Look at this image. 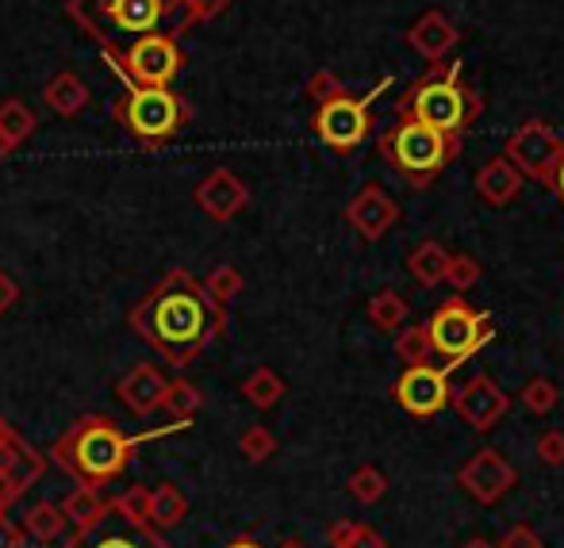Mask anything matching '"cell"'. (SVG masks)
<instances>
[{"label":"cell","mask_w":564,"mask_h":548,"mask_svg":"<svg viewBox=\"0 0 564 548\" xmlns=\"http://www.w3.org/2000/svg\"><path fill=\"white\" fill-rule=\"evenodd\" d=\"M346 219L365 242H377V238H384L388 230L400 222V208H395V200L380 185H365L361 193L349 200Z\"/></svg>","instance_id":"obj_14"},{"label":"cell","mask_w":564,"mask_h":548,"mask_svg":"<svg viewBox=\"0 0 564 548\" xmlns=\"http://www.w3.org/2000/svg\"><path fill=\"white\" fill-rule=\"evenodd\" d=\"M112 69L123 85H170L181 74V46L173 35H142L112 54Z\"/></svg>","instance_id":"obj_8"},{"label":"cell","mask_w":564,"mask_h":548,"mask_svg":"<svg viewBox=\"0 0 564 548\" xmlns=\"http://www.w3.org/2000/svg\"><path fill=\"white\" fill-rule=\"evenodd\" d=\"M349 495H354L357 503H365V506L380 503V498L388 495V480H384V472H380V468H372V464L357 468V472L349 475Z\"/></svg>","instance_id":"obj_27"},{"label":"cell","mask_w":564,"mask_h":548,"mask_svg":"<svg viewBox=\"0 0 564 548\" xmlns=\"http://www.w3.org/2000/svg\"><path fill=\"white\" fill-rule=\"evenodd\" d=\"M484 268L476 257H468V253H457V257H449V268H446V284L457 292H468L473 284H480Z\"/></svg>","instance_id":"obj_29"},{"label":"cell","mask_w":564,"mask_h":548,"mask_svg":"<svg viewBox=\"0 0 564 548\" xmlns=\"http://www.w3.org/2000/svg\"><path fill=\"white\" fill-rule=\"evenodd\" d=\"M449 403L457 407V415L465 418L473 430H480V434H488L491 426H496L499 418L511 410V399H507V392L488 376V372H476L473 380H465L460 387H453V399Z\"/></svg>","instance_id":"obj_12"},{"label":"cell","mask_w":564,"mask_h":548,"mask_svg":"<svg viewBox=\"0 0 564 548\" xmlns=\"http://www.w3.org/2000/svg\"><path fill=\"white\" fill-rule=\"evenodd\" d=\"M66 12L108 58L142 35L181 39L193 28L185 0H66Z\"/></svg>","instance_id":"obj_2"},{"label":"cell","mask_w":564,"mask_h":548,"mask_svg":"<svg viewBox=\"0 0 564 548\" xmlns=\"http://www.w3.org/2000/svg\"><path fill=\"white\" fill-rule=\"evenodd\" d=\"M408 315H411L408 299H403L400 292H392V288L377 292V296L369 299V319H372V327H377V330L395 333L403 322H408Z\"/></svg>","instance_id":"obj_22"},{"label":"cell","mask_w":564,"mask_h":548,"mask_svg":"<svg viewBox=\"0 0 564 548\" xmlns=\"http://www.w3.org/2000/svg\"><path fill=\"white\" fill-rule=\"evenodd\" d=\"M460 548H496V545H491V541H484V537H473V541H465Z\"/></svg>","instance_id":"obj_39"},{"label":"cell","mask_w":564,"mask_h":548,"mask_svg":"<svg viewBox=\"0 0 564 548\" xmlns=\"http://www.w3.org/2000/svg\"><path fill=\"white\" fill-rule=\"evenodd\" d=\"M395 357L403 364H431L434 361V349H431V338H426V327H400V338H395Z\"/></svg>","instance_id":"obj_25"},{"label":"cell","mask_w":564,"mask_h":548,"mask_svg":"<svg viewBox=\"0 0 564 548\" xmlns=\"http://www.w3.org/2000/svg\"><path fill=\"white\" fill-rule=\"evenodd\" d=\"M12 150H15V146H12V142H8V139H4V134H0V162H4V157H8V154H12Z\"/></svg>","instance_id":"obj_40"},{"label":"cell","mask_w":564,"mask_h":548,"mask_svg":"<svg viewBox=\"0 0 564 548\" xmlns=\"http://www.w3.org/2000/svg\"><path fill=\"white\" fill-rule=\"evenodd\" d=\"M534 449H538V460H542V464L564 468V434L561 430H545Z\"/></svg>","instance_id":"obj_33"},{"label":"cell","mask_w":564,"mask_h":548,"mask_svg":"<svg viewBox=\"0 0 564 548\" xmlns=\"http://www.w3.org/2000/svg\"><path fill=\"white\" fill-rule=\"evenodd\" d=\"M119 395H123V399L131 403L139 415H150L158 403H165V380L158 376V369H150V364H139V369H134L131 376L119 384Z\"/></svg>","instance_id":"obj_20"},{"label":"cell","mask_w":564,"mask_h":548,"mask_svg":"<svg viewBox=\"0 0 564 548\" xmlns=\"http://www.w3.org/2000/svg\"><path fill=\"white\" fill-rule=\"evenodd\" d=\"M457 43H460V31L453 28L449 15H442V12L419 15V20L411 23V31H408V46L423 54L426 62L449 58V54L457 51Z\"/></svg>","instance_id":"obj_16"},{"label":"cell","mask_w":564,"mask_h":548,"mask_svg":"<svg viewBox=\"0 0 564 548\" xmlns=\"http://www.w3.org/2000/svg\"><path fill=\"white\" fill-rule=\"evenodd\" d=\"M338 92H346V85H341V77L330 74V69H319V74L307 77V97H312L315 105H323V100H335Z\"/></svg>","instance_id":"obj_31"},{"label":"cell","mask_w":564,"mask_h":548,"mask_svg":"<svg viewBox=\"0 0 564 548\" xmlns=\"http://www.w3.org/2000/svg\"><path fill=\"white\" fill-rule=\"evenodd\" d=\"M69 445H74V452H77V464H82L85 472H93V475L116 472V468L123 464L127 449H131V441L119 438L108 423L77 426V434H74V441H69Z\"/></svg>","instance_id":"obj_13"},{"label":"cell","mask_w":564,"mask_h":548,"mask_svg":"<svg viewBox=\"0 0 564 548\" xmlns=\"http://www.w3.org/2000/svg\"><path fill=\"white\" fill-rule=\"evenodd\" d=\"M204 292H208L216 304H230V299L242 292V276L235 273V268H216V273L208 276V284H204Z\"/></svg>","instance_id":"obj_30"},{"label":"cell","mask_w":564,"mask_h":548,"mask_svg":"<svg viewBox=\"0 0 564 548\" xmlns=\"http://www.w3.org/2000/svg\"><path fill=\"white\" fill-rule=\"evenodd\" d=\"M185 8H188V20L204 23V20H216L219 12H227L230 0H185Z\"/></svg>","instance_id":"obj_35"},{"label":"cell","mask_w":564,"mask_h":548,"mask_svg":"<svg viewBox=\"0 0 564 548\" xmlns=\"http://www.w3.org/2000/svg\"><path fill=\"white\" fill-rule=\"evenodd\" d=\"M242 395L253 403V407L265 410V407H273V403L284 395V380L276 376L273 369H258V372H253V376L242 384Z\"/></svg>","instance_id":"obj_26"},{"label":"cell","mask_w":564,"mask_h":548,"mask_svg":"<svg viewBox=\"0 0 564 548\" xmlns=\"http://www.w3.org/2000/svg\"><path fill=\"white\" fill-rule=\"evenodd\" d=\"M550 188L557 193V200L564 204V150H561L557 165H553V173H550Z\"/></svg>","instance_id":"obj_38"},{"label":"cell","mask_w":564,"mask_h":548,"mask_svg":"<svg viewBox=\"0 0 564 548\" xmlns=\"http://www.w3.org/2000/svg\"><path fill=\"white\" fill-rule=\"evenodd\" d=\"M23 445L12 438V430H8L4 423H0V491H4V468H12V464H31V457L28 452H20Z\"/></svg>","instance_id":"obj_32"},{"label":"cell","mask_w":564,"mask_h":548,"mask_svg":"<svg viewBox=\"0 0 564 548\" xmlns=\"http://www.w3.org/2000/svg\"><path fill=\"white\" fill-rule=\"evenodd\" d=\"M230 548H258V545H250V541H242V545H230Z\"/></svg>","instance_id":"obj_41"},{"label":"cell","mask_w":564,"mask_h":548,"mask_svg":"<svg viewBox=\"0 0 564 548\" xmlns=\"http://www.w3.org/2000/svg\"><path fill=\"white\" fill-rule=\"evenodd\" d=\"M449 257L453 253L442 242H423L408 253V273L415 276L423 288H438V284H446Z\"/></svg>","instance_id":"obj_21"},{"label":"cell","mask_w":564,"mask_h":548,"mask_svg":"<svg viewBox=\"0 0 564 548\" xmlns=\"http://www.w3.org/2000/svg\"><path fill=\"white\" fill-rule=\"evenodd\" d=\"M69 548H165L162 541L147 534V529L131 526V518H93V526H85V534L77 537Z\"/></svg>","instance_id":"obj_17"},{"label":"cell","mask_w":564,"mask_h":548,"mask_svg":"<svg viewBox=\"0 0 564 548\" xmlns=\"http://www.w3.org/2000/svg\"><path fill=\"white\" fill-rule=\"evenodd\" d=\"M273 449H276V441H273V434H269L265 426H250V434L242 438V452L250 460H265Z\"/></svg>","instance_id":"obj_34"},{"label":"cell","mask_w":564,"mask_h":548,"mask_svg":"<svg viewBox=\"0 0 564 548\" xmlns=\"http://www.w3.org/2000/svg\"><path fill=\"white\" fill-rule=\"evenodd\" d=\"M457 483L473 503L496 506L519 487V468H514L499 449H480L460 464Z\"/></svg>","instance_id":"obj_10"},{"label":"cell","mask_w":564,"mask_h":548,"mask_svg":"<svg viewBox=\"0 0 564 548\" xmlns=\"http://www.w3.org/2000/svg\"><path fill=\"white\" fill-rule=\"evenodd\" d=\"M395 116H411L434 131L460 139L484 116V97L460 77V66L434 62L431 74L408 85V92L395 105Z\"/></svg>","instance_id":"obj_3"},{"label":"cell","mask_w":564,"mask_h":548,"mask_svg":"<svg viewBox=\"0 0 564 548\" xmlns=\"http://www.w3.org/2000/svg\"><path fill=\"white\" fill-rule=\"evenodd\" d=\"M43 100H46V108H51V111L74 119V116H82V111L89 108V85H85L77 74H69V69H62V74H54L51 81H46Z\"/></svg>","instance_id":"obj_19"},{"label":"cell","mask_w":564,"mask_h":548,"mask_svg":"<svg viewBox=\"0 0 564 548\" xmlns=\"http://www.w3.org/2000/svg\"><path fill=\"white\" fill-rule=\"evenodd\" d=\"M15 296H20V288H15V281L8 273H0V311H8V307L15 304Z\"/></svg>","instance_id":"obj_37"},{"label":"cell","mask_w":564,"mask_h":548,"mask_svg":"<svg viewBox=\"0 0 564 548\" xmlns=\"http://www.w3.org/2000/svg\"><path fill=\"white\" fill-rule=\"evenodd\" d=\"M519 403L530 410V415H550V410H557L561 392H557V384H553L550 376H530L527 384H522V392H519Z\"/></svg>","instance_id":"obj_24"},{"label":"cell","mask_w":564,"mask_h":548,"mask_svg":"<svg viewBox=\"0 0 564 548\" xmlns=\"http://www.w3.org/2000/svg\"><path fill=\"white\" fill-rule=\"evenodd\" d=\"M561 150H564L561 134L553 131L550 123H542V119H530V123H522L519 131L507 139L503 157L522 173V177L550 185V173H553V165H557Z\"/></svg>","instance_id":"obj_9"},{"label":"cell","mask_w":564,"mask_h":548,"mask_svg":"<svg viewBox=\"0 0 564 548\" xmlns=\"http://www.w3.org/2000/svg\"><path fill=\"white\" fill-rule=\"evenodd\" d=\"M377 150L392 169H400L411 180V188H426L460 154V139L434 131L411 116H395V123L380 131Z\"/></svg>","instance_id":"obj_4"},{"label":"cell","mask_w":564,"mask_h":548,"mask_svg":"<svg viewBox=\"0 0 564 548\" xmlns=\"http://www.w3.org/2000/svg\"><path fill=\"white\" fill-rule=\"evenodd\" d=\"M330 545L335 548H388L384 537H380L377 529L361 526V522H338V526L330 529Z\"/></svg>","instance_id":"obj_28"},{"label":"cell","mask_w":564,"mask_h":548,"mask_svg":"<svg viewBox=\"0 0 564 548\" xmlns=\"http://www.w3.org/2000/svg\"><path fill=\"white\" fill-rule=\"evenodd\" d=\"M522 180L527 177H522V173L514 169L503 154H499V157H491L480 173H476V196H480L484 204H491V208H507L511 200H519Z\"/></svg>","instance_id":"obj_18"},{"label":"cell","mask_w":564,"mask_h":548,"mask_svg":"<svg viewBox=\"0 0 564 548\" xmlns=\"http://www.w3.org/2000/svg\"><path fill=\"white\" fill-rule=\"evenodd\" d=\"M423 327H426V338H431L434 357L446 364V372H453L465 361H473V357L496 338L491 315L468 307L460 296L446 299V304L431 315V322H423Z\"/></svg>","instance_id":"obj_6"},{"label":"cell","mask_w":564,"mask_h":548,"mask_svg":"<svg viewBox=\"0 0 564 548\" xmlns=\"http://www.w3.org/2000/svg\"><path fill=\"white\" fill-rule=\"evenodd\" d=\"M392 395L411 418H434L438 410H446L453 399L449 372L434 369V364H411V369H403V376L395 380Z\"/></svg>","instance_id":"obj_11"},{"label":"cell","mask_w":564,"mask_h":548,"mask_svg":"<svg viewBox=\"0 0 564 548\" xmlns=\"http://www.w3.org/2000/svg\"><path fill=\"white\" fill-rule=\"evenodd\" d=\"M496 548H542V537H538L530 526H514V529H507L503 541Z\"/></svg>","instance_id":"obj_36"},{"label":"cell","mask_w":564,"mask_h":548,"mask_svg":"<svg viewBox=\"0 0 564 548\" xmlns=\"http://www.w3.org/2000/svg\"><path fill=\"white\" fill-rule=\"evenodd\" d=\"M388 85H392V77H384V81H380L372 92H365V97L338 92L335 100H323L319 111H315V134H319V142H327V146L338 150V154H349V150L361 146V142L372 134L369 108Z\"/></svg>","instance_id":"obj_7"},{"label":"cell","mask_w":564,"mask_h":548,"mask_svg":"<svg viewBox=\"0 0 564 548\" xmlns=\"http://www.w3.org/2000/svg\"><path fill=\"white\" fill-rule=\"evenodd\" d=\"M224 304H216L188 273H170L131 311V327L173 364L193 361L212 338L224 333Z\"/></svg>","instance_id":"obj_1"},{"label":"cell","mask_w":564,"mask_h":548,"mask_svg":"<svg viewBox=\"0 0 564 548\" xmlns=\"http://www.w3.org/2000/svg\"><path fill=\"white\" fill-rule=\"evenodd\" d=\"M35 111H31L23 100H4L0 105V134H4L12 146H20V142H28L31 134H35Z\"/></svg>","instance_id":"obj_23"},{"label":"cell","mask_w":564,"mask_h":548,"mask_svg":"<svg viewBox=\"0 0 564 548\" xmlns=\"http://www.w3.org/2000/svg\"><path fill=\"white\" fill-rule=\"evenodd\" d=\"M116 119L142 146H158L193 119V108L170 85H127V92L116 100Z\"/></svg>","instance_id":"obj_5"},{"label":"cell","mask_w":564,"mask_h":548,"mask_svg":"<svg viewBox=\"0 0 564 548\" xmlns=\"http://www.w3.org/2000/svg\"><path fill=\"white\" fill-rule=\"evenodd\" d=\"M196 204H200L204 216H212L216 222H227L250 204V188H246L230 169H216L196 185Z\"/></svg>","instance_id":"obj_15"}]
</instances>
